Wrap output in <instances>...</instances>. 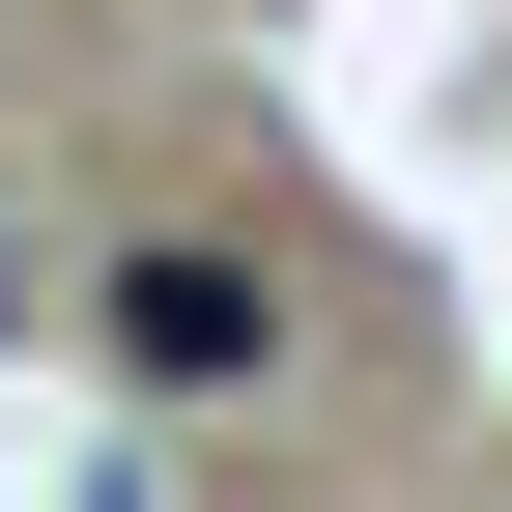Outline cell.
<instances>
[{"label":"cell","mask_w":512,"mask_h":512,"mask_svg":"<svg viewBox=\"0 0 512 512\" xmlns=\"http://www.w3.org/2000/svg\"><path fill=\"white\" fill-rule=\"evenodd\" d=\"M86 342L143 370V399H256V370H285V256H256V228H143L86 285Z\"/></svg>","instance_id":"obj_1"},{"label":"cell","mask_w":512,"mask_h":512,"mask_svg":"<svg viewBox=\"0 0 512 512\" xmlns=\"http://www.w3.org/2000/svg\"><path fill=\"white\" fill-rule=\"evenodd\" d=\"M0 342H29V228H0Z\"/></svg>","instance_id":"obj_2"}]
</instances>
